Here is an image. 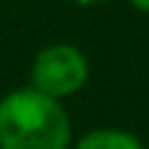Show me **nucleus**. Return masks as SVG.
Masks as SVG:
<instances>
[{
    "label": "nucleus",
    "instance_id": "1",
    "mask_svg": "<svg viewBox=\"0 0 149 149\" xmlns=\"http://www.w3.org/2000/svg\"><path fill=\"white\" fill-rule=\"evenodd\" d=\"M0 149H72V119L61 100L22 86L0 100Z\"/></svg>",
    "mask_w": 149,
    "mask_h": 149
},
{
    "label": "nucleus",
    "instance_id": "2",
    "mask_svg": "<svg viewBox=\"0 0 149 149\" xmlns=\"http://www.w3.org/2000/svg\"><path fill=\"white\" fill-rule=\"evenodd\" d=\"M88 74L91 69L83 50L66 42H55L36 53L31 64V86L55 100H64L88 83Z\"/></svg>",
    "mask_w": 149,
    "mask_h": 149
},
{
    "label": "nucleus",
    "instance_id": "3",
    "mask_svg": "<svg viewBox=\"0 0 149 149\" xmlns=\"http://www.w3.org/2000/svg\"><path fill=\"white\" fill-rule=\"evenodd\" d=\"M74 149H146V146L141 144V138H135L127 130L97 127V130H88L86 135H80Z\"/></svg>",
    "mask_w": 149,
    "mask_h": 149
},
{
    "label": "nucleus",
    "instance_id": "4",
    "mask_svg": "<svg viewBox=\"0 0 149 149\" xmlns=\"http://www.w3.org/2000/svg\"><path fill=\"white\" fill-rule=\"evenodd\" d=\"M133 8H138V11H144V14H149V0H127Z\"/></svg>",
    "mask_w": 149,
    "mask_h": 149
},
{
    "label": "nucleus",
    "instance_id": "5",
    "mask_svg": "<svg viewBox=\"0 0 149 149\" xmlns=\"http://www.w3.org/2000/svg\"><path fill=\"white\" fill-rule=\"evenodd\" d=\"M77 6H100V3H108V0H72Z\"/></svg>",
    "mask_w": 149,
    "mask_h": 149
}]
</instances>
